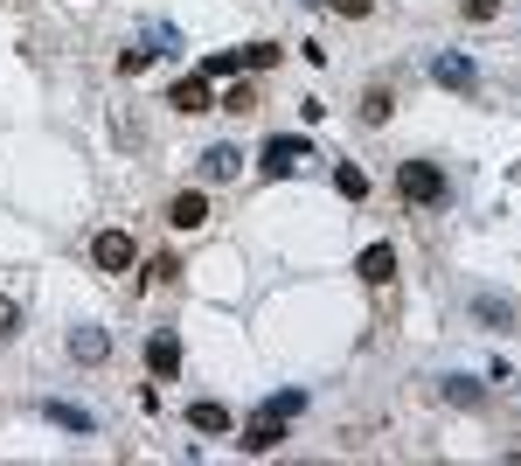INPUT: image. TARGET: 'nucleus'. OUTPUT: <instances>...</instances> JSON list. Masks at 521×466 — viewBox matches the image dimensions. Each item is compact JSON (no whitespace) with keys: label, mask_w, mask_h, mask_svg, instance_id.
Listing matches in <instances>:
<instances>
[{"label":"nucleus","mask_w":521,"mask_h":466,"mask_svg":"<svg viewBox=\"0 0 521 466\" xmlns=\"http://www.w3.org/2000/svg\"><path fill=\"white\" fill-rule=\"evenodd\" d=\"M237 167H244V154H237L230 140H223V147H209V154L195 160V174H202V181H237Z\"/></svg>","instance_id":"39448f33"},{"label":"nucleus","mask_w":521,"mask_h":466,"mask_svg":"<svg viewBox=\"0 0 521 466\" xmlns=\"http://www.w3.org/2000/svg\"><path fill=\"white\" fill-rule=\"evenodd\" d=\"M334 7H341V14H355V21L369 14V0H334Z\"/></svg>","instance_id":"4be33fe9"},{"label":"nucleus","mask_w":521,"mask_h":466,"mask_svg":"<svg viewBox=\"0 0 521 466\" xmlns=\"http://www.w3.org/2000/svg\"><path fill=\"white\" fill-rule=\"evenodd\" d=\"M223 112H237V119H244V112H258V98H251V91H244V84H237V91H230V98H223Z\"/></svg>","instance_id":"6ab92c4d"},{"label":"nucleus","mask_w":521,"mask_h":466,"mask_svg":"<svg viewBox=\"0 0 521 466\" xmlns=\"http://www.w3.org/2000/svg\"><path fill=\"white\" fill-rule=\"evenodd\" d=\"M355 272H362V279H369V286H390V279H396V251H390V244H369V251H362V265H355Z\"/></svg>","instance_id":"6e6552de"},{"label":"nucleus","mask_w":521,"mask_h":466,"mask_svg":"<svg viewBox=\"0 0 521 466\" xmlns=\"http://www.w3.org/2000/svg\"><path fill=\"white\" fill-rule=\"evenodd\" d=\"M188 425H195V432H230V404L202 397V404H188Z\"/></svg>","instance_id":"f8f14e48"},{"label":"nucleus","mask_w":521,"mask_h":466,"mask_svg":"<svg viewBox=\"0 0 521 466\" xmlns=\"http://www.w3.org/2000/svg\"><path fill=\"white\" fill-rule=\"evenodd\" d=\"M167 105H174V112H188V119H195V112H209V105H216V98H209V77H181V84L167 91Z\"/></svg>","instance_id":"0eeeda50"},{"label":"nucleus","mask_w":521,"mask_h":466,"mask_svg":"<svg viewBox=\"0 0 521 466\" xmlns=\"http://www.w3.org/2000/svg\"><path fill=\"white\" fill-rule=\"evenodd\" d=\"M396 188H403L410 202H445V167H438V160H403Z\"/></svg>","instance_id":"f257e3e1"},{"label":"nucleus","mask_w":521,"mask_h":466,"mask_svg":"<svg viewBox=\"0 0 521 466\" xmlns=\"http://www.w3.org/2000/svg\"><path fill=\"white\" fill-rule=\"evenodd\" d=\"M334 181H341V195H348V202H362V195H369V174H362V167H348V160L334 167Z\"/></svg>","instance_id":"dca6fc26"},{"label":"nucleus","mask_w":521,"mask_h":466,"mask_svg":"<svg viewBox=\"0 0 521 466\" xmlns=\"http://www.w3.org/2000/svg\"><path fill=\"white\" fill-rule=\"evenodd\" d=\"M49 418H56L63 432H98V418H91L84 404H49Z\"/></svg>","instance_id":"4468645a"},{"label":"nucleus","mask_w":521,"mask_h":466,"mask_svg":"<svg viewBox=\"0 0 521 466\" xmlns=\"http://www.w3.org/2000/svg\"><path fill=\"white\" fill-rule=\"evenodd\" d=\"M278 439H285V418H271V411H264L258 425H251V432H244V453H271V446H278Z\"/></svg>","instance_id":"ddd939ff"},{"label":"nucleus","mask_w":521,"mask_h":466,"mask_svg":"<svg viewBox=\"0 0 521 466\" xmlns=\"http://www.w3.org/2000/svg\"><path fill=\"white\" fill-rule=\"evenodd\" d=\"M473 313H480L487 327H501V334L515 327V300H501V293H473Z\"/></svg>","instance_id":"9b49d317"},{"label":"nucleus","mask_w":521,"mask_h":466,"mask_svg":"<svg viewBox=\"0 0 521 466\" xmlns=\"http://www.w3.org/2000/svg\"><path fill=\"white\" fill-rule=\"evenodd\" d=\"M91 265L98 272H132V237L126 230H98L91 237Z\"/></svg>","instance_id":"7ed1b4c3"},{"label":"nucleus","mask_w":521,"mask_h":466,"mask_svg":"<svg viewBox=\"0 0 521 466\" xmlns=\"http://www.w3.org/2000/svg\"><path fill=\"white\" fill-rule=\"evenodd\" d=\"M167 223H174V230H202V223H209V202H202V188H181V195L167 202Z\"/></svg>","instance_id":"20e7f679"},{"label":"nucleus","mask_w":521,"mask_h":466,"mask_svg":"<svg viewBox=\"0 0 521 466\" xmlns=\"http://www.w3.org/2000/svg\"><path fill=\"white\" fill-rule=\"evenodd\" d=\"M271 63H278V42H251L244 49V70H271Z\"/></svg>","instance_id":"a211bd4d"},{"label":"nucleus","mask_w":521,"mask_h":466,"mask_svg":"<svg viewBox=\"0 0 521 466\" xmlns=\"http://www.w3.org/2000/svg\"><path fill=\"white\" fill-rule=\"evenodd\" d=\"M390 84H369V91H362V119H369V126H383V119H390Z\"/></svg>","instance_id":"2eb2a0df"},{"label":"nucleus","mask_w":521,"mask_h":466,"mask_svg":"<svg viewBox=\"0 0 521 466\" xmlns=\"http://www.w3.org/2000/svg\"><path fill=\"white\" fill-rule=\"evenodd\" d=\"M14 327H21V307H14V300H0V341H14Z\"/></svg>","instance_id":"412c9836"},{"label":"nucleus","mask_w":521,"mask_h":466,"mask_svg":"<svg viewBox=\"0 0 521 466\" xmlns=\"http://www.w3.org/2000/svg\"><path fill=\"white\" fill-rule=\"evenodd\" d=\"M431 77L452 84V91H480V70H473L466 56H431Z\"/></svg>","instance_id":"423d86ee"},{"label":"nucleus","mask_w":521,"mask_h":466,"mask_svg":"<svg viewBox=\"0 0 521 466\" xmlns=\"http://www.w3.org/2000/svg\"><path fill=\"white\" fill-rule=\"evenodd\" d=\"M70 355H77V362H105V355H112V334H105V327H77V334H70Z\"/></svg>","instance_id":"1a4fd4ad"},{"label":"nucleus","mask_w":521,"mask_h":466,"mask_svg":"<svg viewBox=\"0 0 521 466\" xmlns=\"http://www.w3.org/2000/svg\"><path fill=\"white\" fill-rule=\"evenodd\" d=\"M306 160H313V147H306L299 133H271V140H264V174H271V181H278V174H299Z\"/></svg>","instance_id":"f03ea898"},{"label":"nucleus","mask_w":521,"mask_h":466,"mask_svg":"<svg viewBox=\"0 0 521 466\" xmlns=\"http://www.w3.org/2000/svg\"><path fill=\"white\" fill-rule=\"evenodd\" d=\"M445 397H452V404H466V411H473V404H480V383H473V376H445Z\"/></svg>","instance_id":"f3484780"},{"label":"nucleus","mask_w":521,"mask_h":466,"mask_svg":"<svg viewBox=\"0 0 521 466\" xmlns=\"http://www.w3.org/2000/svg\"><path fill=\"white\" fill-rule=\"evenodd\" d=\"M146 369H153V376H174V369H181V341H174V334H153V341H146Z\"/></svg>","instance_id":"9d476101"},{"label":"nucleus","mask_w":521,"mask_h":466,"mask_svg":"<svg viewBox=\"0 0 521 466\" xmlns=\"http://www.w3.org/2000/svg\"><path fill=\"white\" fill-rule=\"evenodd\" d=\"M459 7H466V21H494L501 14V0H459Z\"/></svg>","instance_id":"aec40b11"}]
</instances>
